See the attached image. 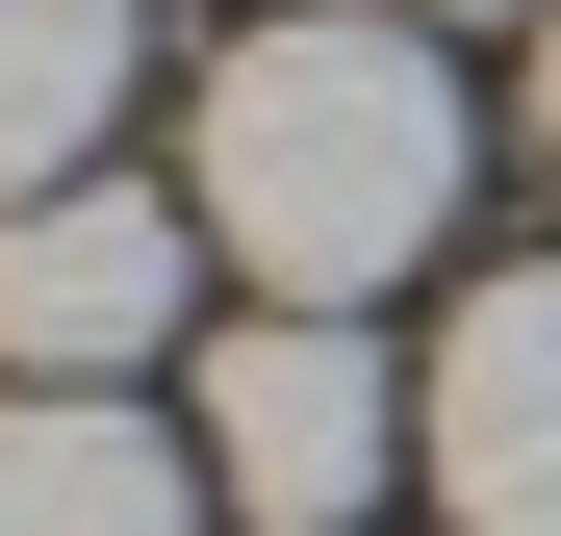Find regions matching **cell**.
I'll list each match as a JSON object with an SVG mask.
<instances>
[{
  "label": "cell",
  "mask_w": 561,
  "mask_h": 536,
  "mask_svg": "<svg viewBox=\"0 0 561 536\" xmlns=\"http://www.w3.org/2000/svg\"><path fill=\"white\" fill-rule=\"evenodd\" d=\"M103 128H128V0H0V205L103 179Z\"/></svg>",
  "instance_id": "8992f818"
},
{
  "label": "cell",
  "mask_w": 561,
  "mask_h": 536,
  "mask_svg": "<svg viewBox=\"0 0 561 536\" xmlns=\"http://www.w3.org/2000/svg\"><path fill=\"white\" fill-rule=\"evenodd\" d=\"M0 536H205V434L153 384H0Z\"/></svg>",
  "instance_id": "5b68a950"
},
{
  "label": "cell",
  "mask_w": 561,
  "mask_h": 536,
  "mask_svg": "<svg viewBox=\"0 0 561 536\" xmlns=\"http://www.w3.org/2000/svg\"><path fill=\"white\" fill-rule=\"evenodd\" d=\"M179 307H205V205H153V179L0 205V384H153Z\"/></svg>",
  "instance_id": "3957f363"
},
{
  "label": "cell",
  "mask_w": 561,
  "mask_h": 536,
  "mask_svg": "<svg viewBox=\"0 0 561 536\" xmlns=\"http://www.w3.org/2000/svg\"><path fill=\"white\" fill-rule=\"evenodd\" d=\"M179 205L255 307H383L459 230V52L409 0H280L205 52V128H179Z\"/></svg>",
  "instance_id": "6da1fadb"
},
{
  "label": "cell",
  "mask_w": 561,
  "mask_h": 536,
  "mask_svg": "<svg viewBox=\"0 0 561 536\" xmlns=\"http://www.w3.org/2000/svg\"><path fill=\"white\" fill-rule=\"evenodd\" d=\"M409 486L459 536H561V255L459 282V332L409 357Z\"/></svg>",
  "instance_id": "277c9868"
},
{
  "label": "cell",
  "mask_w": 561,
  "mask_h": 536,
  "mask_svg": "<svg viewBox=\"0 0 561 536\" xmlns=\"http://www.w3.org/2000/svg\"><path fill=\"white\" fill-rule=\"evenodd\" d=\"M536 179H561V0H536Z\"/></svg>",
  "instance_id": "52a82bcc"
},
{
  "label": "cell",
  "mask_w": 561,
  "mask_h": 536,
  "mask_svg": "<svg viewBox=\"0 0 561 536\" xmlns=\"http://www.w3.org/2000/svg\"><path fill=\"white\" fill-rule=\"evenodd\" d=\"M179 434H205V486H230L255 536H357V511L409 486V357L357 332V307H255Z\"/></svg>",
  "instance_id": "7a4b0ae2"
},
{
  "label": "cell",
  "mask_w": 561,
  "mask_h": 536,
  "mask_svg": "<svg viewBox=\"0 0 561 536\" xmlns=\"http://www.w3.org/2000/svg\"><path fill=\"white\" fill-rule=\"evenodd\" d=\"M409 26H536V0H409Z\"/></svg>",
  "instance_id": "ba28073f"
}]
</instances>
